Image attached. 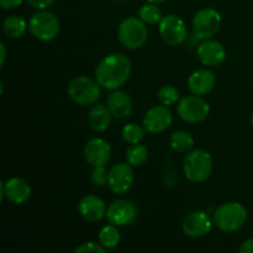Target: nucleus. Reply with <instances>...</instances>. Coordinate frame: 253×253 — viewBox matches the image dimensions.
Listing matches in <instances>:
<instances>
[{"instance_id":"obj_12","label":"nucleus","mask_w":253,"mask_h":253,"mask_svg":"<svg viewBox=\"0 0 253 253\" xmlns=\"http://www.w3.org/2000/svg\"><path fill=\"white\" fill-rule=\"evenodd\" d=\"M137 208L131 200L116 199L108 207L106 219L118 227L131 225L137 217Z\"/></svg>"},{"instance_id":"obj_26","label":"nucleus","mask_w":253,"mask_h":253,"mask_svg":"<svg viewBox=\"0 0 253 253\" xmlns=\"http://www.w3.org/2000/svg\"><path fill=\"white\" fill-rule=\"evenodd\" d=\"M146 130L142 126L137 125V124H127L123 127L121 131V136L123 140L128 145H136V143H141V141L145 138Z\"/></svg>"},{"instance_id":"obj_20","label":"nucleus","mask_w":253,"mask_h":253,"mask_svg":"<svg viewBox=\"0 0 253 253\" xmlns=\"http://www.w3.org/2000/svg\"><path fill=\"white\" fill-rule=\"evenodd\" d=\"M111 120H113V114L108 105L94 104L89 109L88 124L91 130L95 132H104L108 130L111 125Z\"/></svg>"},{"instance_id":"obj_32","label":"nucleus","mask_w":253,"mask_h":253,"mask_svg":"<svg viewBox=\"0 0 253 253\" xmlns=\"http://www.w3.org/2000/svg\"><path fill=\"white\" fill-rule=\"evenodd\" d=\"M239 251L241 253H253V237L252 239L246 240V241L241 245Z\"/></svg>"},{"instance_id":"obj_14","label":"nucleus","mask_w":253,"mask_h":253,"mask_svg":"<svg viewBox=\"0 0 253 253\" xmlns=\"http://www.w3.org/2000/svg\"><path fill=\"white\" fill-rule=\"evenodd\" d=\"M84 158L91 167L106 166L111 158V146L104 138H91L84 146Z\"/></svg>"},{"instance_id":"obj_35","label":"nucleus","mask_w":253,"mask_h":253,"mask_svg":"<svg viewBox=\"0 0 253 253\" xmlns=\"http://www.w3.org/2000/svg\"><path fill=\"white\" fill-rule=\"evenodd\" d=\"M250 121H251V125H252V127H253V113H252V115H251V119H250Z\"/></svg>"},{"instance_id":"obj_15","label":"nucleus","mask_w":253,"mask_h":253,"mask_svg":"<svg viewBox=\"0 0 253 253\" xmlns=\"http://www.w3.org/2000/svg\"><path fill=\"white\" fill-rule=\"evenodd\" d=\"M197 54L199 61L207 67H217L226 58V49L221 42L208 39L203 40L198 46Z\"/></svg>"},{"instance_id":"obj_28","label":"nucleus","mask_w":253,"mask_h":253,"mask_svg":"<svg viewBox=\"0 0 253 253\" xmlns=\"http://www.w3.org/2000/svg\"><path fill=\"white\" fill-rule=\"evenodd\" d=\"M109 179V170L106 169L105 166H99V167H93L90 173V180L95 187H104L108 185Z\"/></svg>"},{"instance_id":"obj_13","label":"nucleus","mask_w":253,"mask_h":253,"mask_svg":"<svg viewBox=\"0 0 253 253\" xmlns=\"http://www.w3.org/2000/svg\"><path fill=\"white\" fill-rule=\"evenodd\" d=\"M212 224L214 221H211L208 212L203 211V210H197L185 216V219L183 220L182 230L185 236L192 237V239H199V237L209 234Z\"/></svg>"},{"instance_id":"obj_21","label":"nucleus","mask_w":253,"mask_h":253,"mask_svg":"<svg viewBox=\"0 0 253 253\" xmlns=\"http://www.w3.org/2000/svg\"><path fill=\"white\" fill-rule=\"evenodd\" d=\"M29 30V24L17 15L7 16L2 21V31L9 39H20Z\"/></svg>"},{"instance_id":"obj_30","label":"nucleus","mask_w":253,"mask_h":253,"mask_svg":"<svg viewBox=\"0 0 253 253\" xmlns=\"http://www.w3.org/2000/svg\"><path fill=\"white\" fill-rule=\"evenodd\" d=\"M31 7L36 10H46L56 2V0H25Z\"/></svg>"},{"instance_id":"obj_24","label":"nucleus","mask_w":253,"mask_h":253,"mask_svg":"<svg viewBox=\"0 0 253 253\" xmlns=\"http://www.w3.org/2000/svg\"><path fill=\"white\" fill-rule=\"evenodd\" d=\"M138 17L146 25H157L161 22L163 15L160 7H158V4L147 2V4L142 5L140 7V10H138Z\"/></svg>"},{"instance_id":"obj_2","label":"nucleus","mask_w":253,"mask_h":253,"mask_svg":"<svg viewBox=\"0 0 253 253\" xmlns=\"http://www.w3.org/2000/svg\"><path fill=\"white\" fill-rule=\"evenodd\" d=\"M247 209L244 204L237 202L225 203L220 205L214 211L212 221L214 225L222 232H235L239 231L246 224Z\"/></svg>"},{"instance_id":"obj_1","label":"nucleus","mask_w":253,"mask_h":253,"mask_svg":"<svg viewBox=\"0 0 253 253\" xmlns=\"http://www.w3.org/2000/svg\"><path fill=\"white\" fill-rule=\"evenodd\" d=\"M132 64L123 53H110L100 59L95 68V79L101 88L115 90L125 85L130 78Z\"/></svg>"},{"instance_id":"obj_16","label":"nucleus","mask_w":253,"mask_h":253,"mask_svg":"<svg viewBox=\"0 0 253 253\" xmlns=\"http://www.w3.org/2000/svg\"><path fill=\"white\" fill-rule=\"evenodd\" d=\"M78 210L81 216L86 221L99 222L106 216L108 208H106L105 203L101 198L93 194H88L84 195L79 200Z\"/></svg>"},{"instance_id":"obj_31","label":"nucleus","mask_w":253,"mask_h":253,"mask_svg":"<svg viewBox=\"0 0 253 253\" xmlns=\"http://www.w3.org/2000/svg\"><path fill=\"white\" fill-rule=\"evenodd\" d=\"M24 0H0V6L4 10H12L19 7Z\"/></svg>"},{"instance_id":"obj_25","label":"nucleus","mask_w":253,"mask_h":253,"mask_svg":"<svg viewBox=\"0 0 253 253\" xmlns=\"http://www.w3.org/2000/svg\"><path fill=\"white\" fill-rule=\"evenodd\" d=\"M148 160V150L146 146L141 143L131 145L126 151V162L130 163L132 167H138V166L145 165L146 161Z\"/></svg>"},{"instance_id":"obj_18","label":"nucleus","mask_w":253,"mask_h":253,"mask_svg":"<svg viewBox=\"0 0 253 253\" xmlns=\"http://www.w3.org/2000/svg\"><path fill=\"white\" fill-rule=\"evenodd\" d=\"M216 84L215 74L209 69H198L188 78V89L192 94L204 96L214 89Z\"/></svg>"},{"instance_id":"obj_7","label":"nucleus","mask_w":253,"mask_h":253,"mask_svg":"<svg viewBox=\"0 0 253 253\" xmlns=\"http://www.w3.org/2000/svg\"><path fill=\"white\" fill-rule=\"evenodd\" d=\"M177 113L183 121L189 124L203 123L210 114V105L199 95H187L179 99Z\"/></svg>"},{"instance_id":"obj_23","label":"nucleus","mask_w":253,"mask_h":253,"mask_svg":"<svg viewBox=\"0 0 253 253\" xmlns=\"http://www.w3.org/2000/svg\"><path fill=\"white\" fill-rule=\"evenodd\" d=\"M98 239L99 242H100L106 250H113L119 246L121 236L120 232H119L118 230V226L109 222V225H105L104 227H101V230L99 231Z\"/></svg>"},{"instance_id":"obj_33","label":"nucleus","mask_w":253,"mask_h":253,"mask_svg":"<svg viewBox=\"0 0 253 253\" xmlns=\"http://www.w3.org/2000/svg\"><path fill=\"white\" fill-rule=\"evenodd\" d=\"M0 51H1V56H0V67L4 66L5 59H6V47L4 43H0Z\"/></svg>"},{"instance_id":"obj_17","label":"nucleus","mask_w":253,"mask_h":253,"mask_svg":"<svg viewBox=\"0 0 253 253\" xmlns=\"http://www.w3.org/2000/svg\"><path fill=\"white\" fill-rule=\"evenodd\" d=\"M106 105L110 109L113 118L119 119V120L127 119L132 115V99L130 94L120 89L111 90V93L106 98Z\"/></svg>"},{"instance_id":"obj_9","label":"nucleus","mask_w":253,"mask_h":253,"mask_svg":"<svg viewBox=\"0 0 253 253\" xmlns=\"http://www.w3.org/2000/svg\"><path fill=\"white\" fill-rule=\"evenodd\" d=\"M161 37L168 46H179L187 40L188 31L182 17L175 14L165 15L158 24Z\"/></svg>"},{"instance_id":"obj_5","label":"nucleus","mask_w":253,"mask_h":253,"mask_svg":"<svg viewBox=\"0 0 253 253\" xmlns=\"http://www.w3.org/2000/svg\"><path fill=\"white\" fill-rule=\"evenodd\" d=\"M67 93L72 101L81 106L96 104L101 94V86L96 79L79 76L72 79L67 86Z\"/></svg>"},{"instance_id":"obj_6","label":"nucleus","mask_w":253,"mask_h":253,"mask_svg":"<svg viewBox=\"0 0 253 253\" xmlns=\"http://www.w3.org/2000/svg\"><path fill=\"white\" fill-rule=\"evenodd\" d=\"M29 31L34 39L49 42L56 39L61 31L59 20L48 10H37L29 21Z\"/></svg>"},{"instance_id":"obj_27","label":"nucleus","mask_w":253,"mask_h":253,"mask_svg":"<svg viewBox=\"0 0 253 253\" xmlns=\"http://www.w3.org/2000/svg\"><path fill=\"white\" fill-rule=\"evenodd\" d=\"M158 100H160L161 104L166 106L174 105L179 101L180 94L179 90H178L175 86L173 85H163L161 86L160 90H158Z\"/></svg>"},{"instance_id":"obj_10","label":"nucleus","mask_w":253,"mask_h":253,"mask_svg":"<svg viewBox=\"0 0 253 253\" xmlns=\"http://www.w3.org/2000/svg\"><path fill=\"white\" fill-rule=\"evenodd\" d=\"M135 182L132 166L127 162H120L114 165L109 170L108 187L114 194L124 195L130 192Z\"/></svg>"},{"instance_id":"obj_19","label":"nucleus","mask_w":253,"mask_h":253,"mask_svg":"<svg viewBox=\"0 0 253 253\" xmlns=\"http://www.w3.org/2000/svg\"><path fill=\"white\" fill-rule=\"evenodd\" d=\"M5 198L15 205L25 204L31 195V187L22 178H9L4 182Z\"/></svg>"},{"instance_id":"obj_11","label":"nucleus","mask_w":253,"mask_h":253,"mask_svg":"<svg viewBox=\"0 0 253 253\" xmlns=\"http://www.w3.org/2000/svg\"><path fill=\"white\" fill-rule=\"evenodd\" d=\"M173 123V115L168 106L155 105L146 111L142 125L151 135H160L169 128Z\"/></svg>"},{"instance_id":"obj_3","label":"nucleus","mask_w":253,"mask_h":253,"mask_svg":"<svg viewBox=\"0 0 253 253\" xmlns=\"http://www.w3.org/2000/svg\"><path fill=\"white\" fill-rule=\"evenodd\" d=\"M212 157L203 148L192 150L187 153L183 161L184 175L189 182L203 183L209 179L212 173Z\"/></svg>"},{"instance_id":"obj_4","label":"nucleus","mask_w":253,"mask_h":253,"mask_svg":"<svg viewBox=\"0 0 253 253\" xmlns=\"http://www.w3.org/2000/svg\"><path fill=\"white\" fill-rule=\"evenodd\" d=\"M118 39L121 46L135 51L145 46L148 39V30L140 17L128 16L118 27Z\"/></svg>"},{"instance_id":"obj_22","label":"nucleus","mask_w":253,"mask_h":253,"mask_svg":"<svg viewBox=\"0 0 253 253\" xmlns=\"http://www.w3.org/2000/svg\"><path fill=\"white\" fill-rule=\"evenodd\" d=\"M169 146L175 152L188 153L194 147V138L188 131H174L169 137Z\"/></svg>"},{"instance_id":"obj_34","label":"nucleus","mask_w":253,"mask_h":253,"mask_svg":"<svg viewBox=\"0 0 253 253\" xmlns=\"http://www.w3.org/2000/svg\"><path fill=\"white\" fill-rule=\"evenodd\" d=\"M145 1L153 2V4H162V2H165L166 0H145Z\"/></svg>"},{"instance_id":"obj_36","label":"nucleus","mask_w":253,"mask_h":253,"mask_svg":"<svg viewBox=\"0 0 253 253\" xmlns=\"http://www.w3.org/2000/svg\"><path fill=\"white\" fill-rule=\"evenodd\" d=\"M116 1H123V0H116Z\"/></svg>"},{"instance_id":"obj_8","label":"nucleus","mask_w":253,"mask_h":253,"mask_svg":"<svg viewBox=\"0 0 253 253\" xmlns=\"http://www.w3.org/2000/svg\"><path fill=\"white\" fill-rule=\"evenodd\" d=\"M221 27V15L214 7H203L193 19V32L198 40L214 37Z\"/></svg>"},{"instance_id":"obj_29","label":"nucleus","mask_w":253,"mask_h":253,"mask_svg":"<svg viewBox=\"0 0 253 253\" xmlns=\"http://www.w3.org/2000/svg\"><path fill=\"white\" fill-rule=\"evenodd\" d=\"M106 249L100 242H85L76 249V253H105Z\"/></svg>"}]
</instances>
